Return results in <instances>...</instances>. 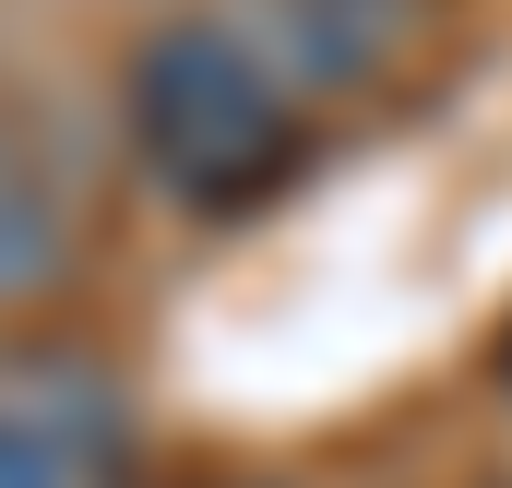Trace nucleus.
<instances>
[{"mask_svg": "<svg viewBox=\"0 0 512 488\" xmlns=\"http://www.w3.org/2000/svg\"><path fill=\"white\" fill-rule=\"evenodd\" d=\"M131 155L191 215H251L310 167V108L239 24H155L131 48Z\"/></svg>", "mask_w": 512, "mask_h": 488, "instance_id": "obj_1", "label": "nucleus"}, {"mask_svg": "<svg viewBox=\"0 0 512 488\" xmlns=\"http://www.w3.org/2000/svg\"><path fill=\"white\" fill-rule=\"evenodd\" d=\"M0 488H131V405L72 346L0 358Z\"/></svg>", "mask_w": 512, "mask_h": 488, "instance_id": "obj_2", "label": "nucleus"}, {"mask_svg": "<svg viewBox=\"0 0 512 488\" xmlns=\"http://www.w3.org/2000/svg\"><path fill=\"white\" fill-rule=\"evenodd\" d=\"M251 48L298 96H370L441 48V0H274V36H251Z\"/></svg>", "mask_w": 512, "mask_h": 488, "instance_id": "obj_3", "label": "nucleus"}, {"mask_svg": "<svg viewBox=\"0 0 512 488\" xmlns=\"http://www.w3.org/2000/svg\"><path fill=\"white\" fill-rule=\"evenodd\" d=\"M72 262V203H60V167L0 120V298H36L60 286Z\"/></svg>", "mask_w": 512, "mask_h": 488, "instance_id": "obj_4", "label": "nucleus"}, {"mask_svg": "<svg viewBox=\"0 0 512 488\" xmlns=\"http://www.w3.org/2000/svg\"><path fill=\"white\" fill-rule=\"evenodd\" d=\"M501 393H512V334H501Z\"/></svg>", "mask_w": 512, "mask_h": 488, "instance_id": "obj_5", "label": "nucleus"}]
</instances>
